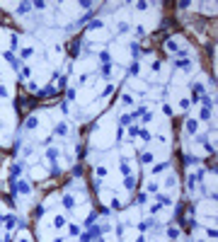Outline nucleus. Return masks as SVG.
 Wrapping results in <instances>:
<instances>
[{"label": "nucleus", "mask_w": 218, "mask_h": 242, "mask_svg": "<svg viewBox=\"0 0 218 242\" xmlns=\"http://www.w3.org/2000/svg\"><path fill=\"white\" fill-rule=\"evenodd\" d=\"M65 133H68V126H65V124H58V126H56V136H65Z\"/></svg>", "instance_id": "10"}, {"label": "nucleus", "mask_w": 218, "mask_h": 242, "mask_svg": "<svg viewBox=\"0 0 218 242\" xmlns=\"http://www.w3.org/2000/svg\"><path fill=\"white\" fill-rule=\"evenodd\" d=\"M131 53H133V58H138V56H141V49H138V44H133V46H131Z\"/></svg>", "instance_id": "21"}, {"label": "nucleus", "mask_w": 218, "mask_h": 242, "mask_svg": "<svg viewBox=\"0 0 218 242\" xmlns=\"http://www.w3.org/2000/svg\"><path fill=\"white\" fill-rule=\"evenodd\" d=\"M128 73H131V75H136V73H138V63H131V68H128Z\"/></svg>", "instance_id": "31"}, {"label": "nucleus", "mask_w": 218, "mask_h": 242, "mask_svg": "<svg viewBox=\"0 0 218 242\" xmlns=\"http://www.w3.org/2000/svg\"><path fill=\"white\" fill-rule=\"evenodd\" d=\"M54 95H56V87H49V90H39V92H36L39 99H41V97H54Z\"/></svg>", "instance_id": "3"}, {"label": "nucleus", "mask_w": 218, "mask_h": 242, "mask_svg": "<svg viewBox=\"0 0 218 242\" xmlns=\"http://www.w3.org/2000/svg\"><path fill=\"white\" fill-rule=\"evenodd\" d=\"M63 206H65V208H73V206H75V201H73V196H70V194H65V196H63Z\"/></svg>", "instance_id": "6"}, {"label": "nucleus", "mask_w": 218, "mask_h": 242, "mask_svg": "<svg viewBox=\"0 0 218 242\" xmlns=\"http://www.w3.org/2000/svg\"><path fill=\"white\" fill-rule=\"evenodd\" d=\"M94 220H97V213H90V215H87V220H85V228H92Z\"/></svg>", "instance_id": "11"}, {"label": "nucleus", "mask_w": 218, "mask_h": 242, "mask_svg": "<svg viewBox=\"0 0 218 242\" xmlns=\"http://www.w3.org/2000/svg\"><path fill=\"white\" fill-rule=\"evenodd\" d=\"M146 201H148V194H146V191H143V194H138V204H141V206H143V204H146Z\"/></svg>", "instance_id": "27"}, {"label": "nucleus", "mask_w": 218, "mask_h": 242, "mask_svg": "<svg viewBox=\"0 0 218 242\" xmlns=\"http://www.w3.org/2000/svg\"><path fill=\"white\" fill-rule=\"evenodd\" d=\"M5 61H10V63H12L15 68H20V61L15 58V53H12V51H5Z\"/></svg>", "instance_id": "4"}, {"label": "nucleus", "mask_w": 218, "mask_h": 242, "mask_svg": "<svg viewBox=\"0 0 218 242\" xmlns=\"http://www.w3.org/2000/svg\"><path fill=\"white\" fill-rule=\"evenodd\" d=\"M141 162H153V155H150V153H143V155H141Z\"/></svg>", "instance_id": "22"}, {"label": "nucleus", "mask_w": 218, "mask_h": 242, "mask_svg": "<svg viewBox=\"0 0 218 242\" xmlns=\"http://www.w3.org/2000/svg\"><path fill=\"white\" fill-rule=\"evenodd\" d=\"M104 78H109V73H112V66H102V70H99Z\"/></svg>", "instance_id": "25"}, {"label": "nucleus", "mask_w": 218, "mask_h": 242, "mask_svg": "<svg viewBox=\"0 0 218 242\" xmlns=\"http://www.w3.org/2000/svg\"><path fill=\"white\" fill-rule=\"evenodd\" d=\"M78 51H80V41L75 39V41L70 44V56H78Z\"/></svg>", "instance_id": "7"}, {"label": "nucleus", "mask_w": 218, "mask_h": 242, "mask_svg": "<svg viewBox=\"0 0 218 242\" xmlns=\"http://www.w3.org/2000/svg\"><path fill=\"white\" fill-rule=\"evenodd\" d=\"M153 223H155V220H146V223H141V225H138V230H141V233H146V230H148Z\"/></svg>", "instance_id": "14"}, {"label": "nucleus", "mask_w": 218, "mask_h": 242, "mask_svg": "<svg viewBox=\"0 0 218 242\" xmlns=\"http://www.w3.org/2000/svg\"><path fill=\"white\" fill-rule=\"evenodd\" d=\"M54 225H56V228H63V225H65V220H63L61 215H58V218H56V223H54Z\"/></svg>", "instance_id": "32"}, {"label": "nucleus", "mask_w": 218, "mask_h": 242, "mask_svg": "<svg viewBox=\"0 0 218 242\" xmlns=\"http://www.w3.org/2000/svg\"><path fill=\"white\" fill-rule=\"evenodd\" d=\"M126 189H133V186H136V179H133V177H131V174H128V177H126Z\"/></svg>", "instance_id": "15"}, {"label": "nucleus", "mask_w": 218, "mask_h": 242, "mask_svg": "<svg viewBox=\"0 0 218 242\" xmlns=\"http://www.w3.org/2000/svg\"><path fill=\"white\" fill-rule=\"evenodd\" d=\"M99 61H102L104 66H109V53H107V51H102V53H99Z\"/></svg>", "instance_id": "18"}, {"label": "nucleus", "mask_w": 218, "mask_h": 242, "mask_svg": "<svg viewBox=\"0 0 218 242\" xmlns=\"http://www.w3.org/2000/svg\"><path fill=\"white\" fill-rule=\"evenodd\" d=\"M46 155H49V160H56V155H58V150H56V148H51V150H49Z\"/></svg>", "instance_id": "26"}, {"label": "nucleus", "mask_w": 218, "mask_h": 242, "mask_svg": "<svg viewBox=\"0 0 218 242\" xmlns=\"http://www.w3.org/2000/svg\"><path fill=\"white\" fill-rule=\"evenodd\" d=\"M131 119H133V116H128V114H124V116L119 119V124H121V128H124L126 124H131Z\"/></svg>", "instance_id": "17"}, {"label": "nucleus", "mask_w": 218, "mask_h": 242, "mask_svg": "<svg viewBox=\"0 0 218 242\" xmlns=\"http://www.w3.org/2000/svg\"><path fill=\"white\" fill-rule=\"evenodd\" d=\"M2 225H5L7 230H12V228L17 225V218H15V215H2Z\"/></svg>", "instance_id": "2"}, {"label": "nucleus", "mask_w": 218, "mask_h": 242, "mask_svg": "<svg viewBox=\"0 0 218 242\" xmlns=\"http://www.w3.org/2000/svg\"><path fill=\"white\" fill-rule=\"evenodd\" d=\"M119 32H121V34H124V32H128V24H126V22H121V24H119Z\"/></svg>", "instance_id": "33"}, {"label": "nucleus", "mask_w": 218, "mask_h": 242, "mask_svg": "<svg viewBox=\"0 0 218 242\" xmlns=\"http://www.w3.org/2000/svg\"><path fill=\"white\" fill-rule=\"evenodd\" d=\"M162 170H167V162H162V165H155V170H153V172H162Z\"/></svg>", "instance_id": "30"}, {"label": "nucleus", "mask_w": 218, "mask_h": 242, "mask_svg": "<svg viewBox=\"0 0 218 242\" xmlns=\"http://www.w3.org/2000/svg\"><path fill=\"white\" fill-rule=\"evenodd\" d=\"M167 235H170L172 240H175V237H179V228H170V230H167Z\"/></svg>", "instance_id": "20"}, {"label": "nucleus", "mask_w": 218, "mask_h": 242, "mask_svg": "<svg viewBox=\"0 0 218 242\" xmlns=\"http://www.w3.org/2000/svg\"><path fill=\"white\" fill-rule=\"evenodd\" d=\"M196 182H199V179H196V174H191V177H189V189H194V186H196Z\"/></svg>", "instance_id": "23"}, {"label": "nucleus", "mask_w": 218, "mask_h": 242, "mask_svg": "<svg viewBox=\"0 0 218 242\" xmlns=\"http://www.w3.org/2000/svg\"><path fill=\"white\" fill-rule=\"evenodd\" d=\"M136 242H146V240H143V237H138V240H136Z\"/></svg>", "instance_id": "35"}, {"label": "nucleus", "mask_w": 218, "mask_h": 242, "mask_svg": "<svg viewBox=\"0 0 218 242\" xmlns=\"http://www.w3.org/2000/svg\"><path fill=\"white\" fill-rule=\"evenodd\" d=\"M157 204H160V206H167V204H170V196H162V194H160V196H157Z\"/></svg>", "instance_id": "19"}, {"label": "nucleus", "mask_w": 218, "mask_h": 242, "mask_svg": "<svg viewBox=\"0 0 218 242\" xmlns=\"http://www.w3.org/2000/svg\"><path fill=\"white\" fill-rule=\"evenodd\" d=\"M99 27H102V22H99V20H94V22L87 24V29H99Z\"/></svg>", "instance_id": "24"}, {"label": "nucleus", "mask_w": 218, "mask_h": 242, "mask_svg": "<svg viewBox=\"0 0 218 242\" xmlns=\"http://www.w3.org/2000/svg\"><path fill=\"white\" fill-rule=\"evenodd\" d=\"M138 136H141V138H143V140H150V133H148L146 128H143V131H138Z\"/></svg>", "instance_id": "28"}, {"label": "nucleus", "mask_w": 218, "mask_h": 242, "mask_svg": "<svg viewBox=\"0 0 218 242\" xmlns=\"http://www.w3.org/2000/svg\"><path fill=\"white\" fill-rule=\"evenodd\" d=\"M175 63H177V68H184V70H189V66H191L189 58H184V61H175Z\"/></svg>", "instance_id": "12"}, {"label": "nucleus", "mask_w": 218, "mask_h": 242, "mask_svg": "<svg viewBox=\"0 0 218 242\" xmlns=\"http://www.w3.org/2000/svg\"><path fill=\"white\" fill-rule=\"evenodd\" d=\"M36 124H39V116H29V119L24 121V126H27V128H36Z\"/></svg>", "instance_id": "5"}, {"label": "nucleus", "mask_w": 218, "mask_h": 242, "mask_svg": "<svg viewBox=\"0 0 218 242\" xmlns=\"http://www.w3.org/2000/svg\"><path fill=\"white\" fill-rule=\"evenodd\" d=\"M112 92H114V85H107V87H104V97H109Z\"/></svg>", "instance_id": "29"}, {"label": "nucleus", "mask_w": 218, "mask_h": 242, "mask_svg": "<svg viewBox=\"0 0 218 242\" xmlns=\"http://www.w3.org/2000/svg\"><path fill=\"white\" fill-rule=\"evenodd\" d=\"M20 242H29V237H22V240H20Z\"/></svg>", "instance_id": "34"}, {"label": "nucleus", "mask_w": 218, "mask_h": 242, "mask_svg": "<svg viewBox=\"0 0 218 242\" xmlns=\"http://www.w3.org/2000/svg\"><path fill=\"white\" fill-rule=\"evenodd\" d=\"M196 128H199V124H196L194 119H191V121H187V131H189V133H196Z\"/></svg>", "instance_id": "9"}, {"label": "nucleus", "mask_w": 218, "mask_h": 242, "mask_svg": "<svg viewBox=\"0 0 218 242\" xmlns=\"http://www.w3.org/2000/svg\"><path fill=\"white\" fill-rule=\"evenodd\" d=\"M29 10H31L29 2H20V7H17V12H20V15H24V12H29Z\"/></svg>", "instance_id": "8"}, {"label": "nucleus", "mask_w": 218, "mask_h": 242, "mask_svg": "<svg viewBox=\"0 0 218 242\" xmlns=\"http://www.w3.org/2000/svg\"><path fill=\"white\" fill-rule=\"evenodd\" d=\"M107 230H109V225H107V223H104V225H92L87 233H83V235H80V242H92L94 237H99V235H102V233H107Z\"/></svg>", "instance_id": "1"}, {"label": "nucleus", "mask_w": 218, "mask_h": 242, "mask_svg": "<svg viewBox=\"0 0 218 242\" xmlns=\"http://www.w3.org/2000/svg\"><path fill=\"white\" fill-rule=\"evenodd\" d=\"M167 49H170L172 53H179V51H182V49H177V41H172V39L167 41Z\"/></svg>", "instance_id": "13"}, {"label": "nucleus", "mask_w": 218, "mask_h": 242, "mask_svg": "<svg viewBox=\"0 0 218 242\" xmlns=\"http://www.w3.org/2000/svg\"><path fill=\"white\" fill-rule=\"evenodd\" d=\"M119 170H121V174H124V177H128V172H131V170H128V165H126V160H121Z\"/></svg>", "instance_id": "16"}]
</instances>
